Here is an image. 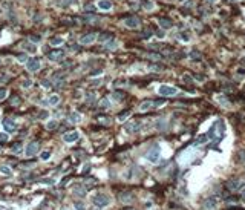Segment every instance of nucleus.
I'll use <instances>...</instances> for the list:
<instances>
[{
	"label": "nucleus",
	"mask_w": 245,
	"mask_h": 210,
	"mask_svg": "<svg viewBox=\"0 0 245 210\" xmlns=\"http://www.w3.org/2000/svg\"><path fill=\"white\" fill-rule=\"evenodd\" d=\"M92 201H93V204H95V206H98V207H104V206H107L109 202H110L109 196H106V195H103V193L95 195L93 198H92Z\"/></svg>",
	"instance_id": "obj_2"
},
{
	"label": "nucleus",
	"mask_w": 245,
	"mask_h": 210,
	"mask_svg": "<svg viewBox=\"0 0 245 210\" xmlns=\"http://www.w3.org/2000/svg\"><path fill=\"white\" fill-rule=\"evenodd\" d=\"M109 106H110V104H109V101H107L106 98H104L103 101H101V107H104V109H107V107H109Z\"/></svg>",
	"instance_id": "obj_44"
},
{
	"label": "nucleus",
	"mask_w": 245,
	"mask_h": 210,
	"mask_svg": "<svg viewBox=\"0 0 245 210\" xmlns=\"http://www.w3.org/2000/svg\"><path fill=\"white\" fill-rule=\"evenodd\" d=\"M139 127H141V123H139V121H129V123H126L124 129H126V132H129V133H135V132L139 131Z\"/></svg>",
	"instance_id": "obj_8"
},
{
	"label": "nucleus",
	"mask_w": 245,
	"mask_h": 210,
	"mask_svg": "<svg viewBox=\"0 0 245 210\" xmlns=\"http://www.w3.org/2000/svg\"><path fill=\"white\" fill-rule=\"evenodd\" d=\"M61 22L66 23L67 26H77L78 20H77V18H72V17H63V20H61Z\"/></svg>",
	"instance_id": "obj_19"
},
{
	"label": "nucleus",
	"mask_w": 245,
	"mask_h": 210,
	"mask_svg": "<svg viewBox=\"0 0 245 210\" xmlns=\"http://www.w3.org/2000/svg\"><path fill=\"white\" fill-rule=\"evenodd\" d=\"M77 0H61V6H67V5H72V3H75Z\"/></svg>",
	"instance_id": "obj_38"
},
{
	"label": "nucleus",
	"mask_w": 245,
	"mask_h": 210,
	"mask_svg": "<svg viewBox=\"0 0 245 210\" xmlns=\"http://www.w3.org/2000/svg\"><path fill=\"white\" fill-rule=\"evenodd\" d=\"M95 40H97V34L87 32V34H83V35L80 37V45H92Z\"/></svg>",
	"instance_id": "obj_4"
},
{
	"label": "nucleus",
	"mask_w": 245,
	"mask_h": 210,
	"mask_svg": "<svg viewBox=\"0 0 245 210\" xmlns=\"http://www.w3.org/2000/svg\"><path fill=\"white\" fill-rule=\"evenodd\" d=\"M141 5H142V8L147 9V11H152L155 8V3L152 2V0H139Z\"/></svg>",
	"instance_id": "obj_17"
},
{
	"label": "nucleus",
	"mask_w": 245,
	"mask_h": 210,
	"mask_svg": "<svg viewBox=\"0 0 245 210\" xmlns=\"http://www.w3.org/2000/svg\"><path fill=\"white\" fill-rule=\"evenodd\" d=\"M49 43H51V46H58V45H63L64 40H63V37H52L49 40Z\"/></svg>",
	"instance_id": "obj_21"
},
{
	"label": "nucleus",
	"mask_w": 245,
	"mask_h": 210,
	"mask_svg": "<svg viewBox=\"0 0 245 210\" xmlns=\"http://www.w3.org/2000/svg\"><path fill=\"white\" fill-rule=\"evenodd\" d=\"M219 101L222 104H228V100H225V97H219Z\"/></svg>",
	"instance_id": "obj_51"
},
{
	"label": "nucleus",
	"mask_w": 245,
	"mask_h": 210,
	"mask_svg": "<svg viewBox=\"0 0 245 210\" xmlns=\"http://www.w3.org/2000/svg\"><path fill=\"white\" fill-rule=\"evenodd\" d=\"M3 98H6V89L0 87V100H3Z\"/></svg>",
	"instance_id": "obj_41"
},
{
	"label": "nucleus",
	"mask_w": 245,
	"mask_h": 210,
	"mask_svg": "<svg viewBox=\"0 0 245 210\" xmlns=\"http://www.w3.org/2000/svg\"><path fill=\"white\" fill-rule=\"evenodd\" d=\"M97 6H98L100 9H103V11H109V9L112 8V2H110V0H98Z\"/></svg>",
	"instance_id": "obj_14"
},
{
	"label": "nucleus",
	"mask_w": 245,
	"mask_h": 210,
	"mask_svg": "<svg viewBox=\"0 0 245 210\" xmlns=\"http://www.w3.org/2000/svg\"><path fill=\"white\" fill-rule=\"evenodd\" d=\"M0 141H3V143H5V141H8V135H6V133H0Z\"/></svg>",
	"instance_id": "obj_49"
},
{
	"label": "nucleus",
	"mask_w": 245,
	"mask_h": 210,
	"mask_svg": "<svg viewBox=\"0 0 245 210\" xmlns=\"http://www.w3.org/2000/svg\"><path fill=\"white\" fill-rule=\"evenodd\" d=\"M155 126H156V129H158V131H162V129L166 127V121H164V120H158Z\"/></svg>",
	"instance_id": "obj_33"
},
{
	"label": "nucleus",
	"mask_w": 245,
	"mask_h": 210,
	"mask_svg": "<svg viewBox=\"0 0 245 210\" xmlns=\"http://www.w3.org/2000/svg\"><path fill=\"white\" fill-rule=\"evenodd\" d=\"M40 118H42V120L47 118V112H42V114H40Z\"/></svg>",
	"instance_id": "obj_53"
},
{
	"label": "nucleus",
	"mask_w": 245,
	"mask_h": 210,
	"mask_svg": "<svg viewBox=\"0 0 245 210\" xmlns=\"http://www.w3.org/2000/svg\"><path fill=\"white\" fill-rule=\"evenodd\" d=\"M112 37H113L112 32H101L100 35L97 37V40H98V42H101V43H107Z\"/></svg>",
	"instance_id": "obj_15"
},
{
	"label": "nucleus",
	"mask_w": 245,
	"mask_h": 210,
	"mask_svg": "<svg viewBox=\"0 0 245 210\" xmlns=\"http://www.w3.org/2000/svg\"><path fill=\"white\" fill-rule=\"evenodd\" d=\"M178 2H186V0H178Z\"/></svg>",
	"instance_id": "obj_56"
},
{
	"label": "nucleus",
	"mask_w": 245,
	"mask_h": 210,
	"mask_svg": "<svg viewBox=\"0 0 245 210\" xmlns=\"http://www.w3.org/2000/svg\"><path fill=\"white\" fill-rule=\"evenodd\" d=\"M58 127V123L55 120H52V121H49V123L46 124V129H49V131H54V129H57Z\"/></svg>",
	"instance_id": "obj_29"
},
{
	"label": "nucleus",
	"mask_w": 245,
	"mask_h": 210,
	"mask_svg": "<svg viewBox=\"0 0 245 210\" xmlns=\"http://www.w3.org/2000/svg\"><path fill=\"white\" fill-rule=\"evenodd\" d=\"M190 57H192L193 60H199L201 58V52L198 49H193V51H190Z\"/></svg>",
	"instance_id": "obj_31"
},
{
	"label": "nucleus",
	"mask_w": 245,
	"mask_h": 210,
	"mask_svg": "<svg viewBox=\"0 0 245 210\" xmlns=\"http://www.w3.org/2000/svg\"><path fill=\"white\" fill-rule=\"evenodd\" d=\"M75 209L77 210H84V206L81 204V202H75Z\"/></svg>",
	"instance_id": "obj_50"
},
{
	"label": "nucleus",
	"mask_w": 245,
	"mask_h": 210,
	"mask_svg": "<svg viewBox=\"0 0 245 210\" xmlns=\"http://www.w3.org/2000/svg\"><path fill=\"white\" fill-rule=\"evenodd\" d=\"M159 94H161V95H164V97H172V95H176V94H178V91H176V87L162 84V86L159 87Z\"/></svg>",
	"instance_id": "obj_5"
},
{
	"label": "nucleus",
	"mask_w": 245,
	"mask_h": 210,
	"mask_svg": "<svg viewBox=\"0 0 245 210\" xmlns=\"http://www.w3.org/2000/svg\"><path fill=\"white\" fill-rule=\"evenodd\" d=\"M58 101H60V97H58V95H51L49 100H47V103L52 104V106H55V104H58Z\"/></svg>",
	"instance_id": "obj_27"
},
{
	"label": "nucleus",
	"mask_w": 245,
	"mask_h": 210,
	"mask_svg": "<svg viewBox=\"0 0 245 210\" xmlns=\"http://www.w3.org/2000/svg\"><path fill=\"white\" fill-rule=\"evenodd\" d=\"M11 103H12V104H18V103H20V98H18L17 95H14V97H12V100H11Z\"/></svg>",
	"instance_id": "obj_45"
},
{
	"label": "nucleus",
	"mask_w": 245,
	"mask_h": 210,
	"mask_svg": "<svg viewBox=\"0 0 245 210\" xmlns=\"http://www.w3.org/2000/svg\"><path fill=\"white\" fill-rule=\"evenodd\" d=\"M2 126H3V129H5L6 132H14V131L17 129V124H16L11 118H3Z\"/></svg>",
	"instance_id": "obj_9"
},
{
	"label": "nucleus",
	"mask_w": 245,
	"mask_h": 210,
	"mask_svg": "<svg viewBox=\"0 0 245 210\" xmlns=\"http://www.w3.org/2000/svg\"><path fill=\"white\" fill-rule=\"evenodd\" d=\"M155 35L158 38H164V29L162 31H155Z\"/></svg>",
	"instance_id": "obj_42"
},
{
	"label": "nucleus",
	"mask_w": 245,
	"mask_h": 210,
	"mask_svg": "<svg viewBox=\"0 0 245 210\" xmlns=\"http://www.w3.org/2000/svg\"><path fill=\"white\" fill-rule=\"evenodd\" d=\"M112 48H117V42H115L113 38H110V40L106 43V49H112Z\"/></svg>",
	"instance_id": "obj_34"
},
{
	"label": "nucleus",
	"mask_w": 245,
	"mask_h": 210,
	"mask_svg": "<svg viewBox=\"0 0 245 210\" xmlns=\"http://www.w3.org/2000/svg\"><path fill=\"white\" fill-rule=\"evenodd\" d=\"M18 60H20V62H28V57H26L25 54H20V55H18Z\"/></svg>",
	"instance_id": "obj_47"
},
{
	"label": "nucleus",
	"mask_w": 245,
	"mask_h": 210,
	"mask_svg": "<svg viewBox=\"0 0 245 210\" xmlns=\"http://www.w3.org/2000/svg\"><path fill=\"white\" fill-rule=\"evenodd\" d=\"M0 172H2V175H6V177H11V173H12L8 166H2L0 167Z\"/></svg>",
	"instance_id": "obj_30"
},
{
	"label": "nucleus",
	"mask_w": 245,
	"mask_h": 210,
	"mask_svg": "<svg viewBox=\"0 0 245 210\" xmlns=\"http://www.w3.org/2000/svg\"><path fill=\"white\" fill-rule=\"evenodd\" d=\"M32 166H35V162H34V161H29V162H22V164H20V167H32Z\"/></svg>",
	"instance_id": "obj_39"
},
{
	"label": "nucleus",
	"mask_w": 245,
	"mask_h": 210,
	"mask_svg": "<svg viewBox=\"0 0 245 210\" xmlns=\"http://www.w3.org/2000/svg\"><path fill=\"white\" fill-rule=\"evenodd\" d=\"M159 155H161V149H159L158 144H156V146H153L150 150H149L147 160L150 161V162H158V161H159Z\"/></svg>",
	"instance_id": "obj_1"
},
{
	"label": "nucleus",
	"mask_w": 245,
	"mask_h": 210,
	"mask_svg": "<svg viewBox=\"0 0 245 210\" xmlns=\"http://www.w3.org/2000/svg\"><path fill=\"white\" fill-rule=\"evenodd\" d=\"M80 138V133L77 131H71V132H67L63 135V140L66 141V143H74V141H77Z\"/></svg>",
	"instance_id": "obj_11"
},
{
	"label": "nucleus",
	"mask_w": 245,
	"mask_h": 210,
	"mask_svg": "<svg viewBox=\"0 0 245 210\" xmlns=\"http://www.w3.org/2000/svg\"><path fill=\"white\" fill-rule=\"evenodd\" d=\"M95 97H97V95H95V92H87L86 94V100H87V103H95Z\"/></svg>",
	"instance_id": "obj_28"
},
{
	"label": "nucleus",
	"mask_w": 245,
	"mask_h": 210,
	"mask_svg": "<svg viewBox=\"0 0 245 210\" xmlns=\"http://www.w3.org/2000/svg\"><path fill=\"white\" fill-rule=\"evenodd\" d=\"M153 106V101H144V103L139 104V111H149Z\"/></svg>",
	"instance_id": "obj_26"
},
{
	"label": "nucleus",
	"mask_w": 245,
	"mask_h": 210,
	"mask_svg": "<svg viewBox=\"0 0 245 210\" xmlns=\"http://www.w3.org/2000/svg\"><path fill=\"white\" fill-rule=\"evenodd\" d=\"M210 2H215V0H210Z\"/></svg>",
	"instance_id": "obj_57"
},
{
	"label": "nucleus",
	"mask_w": 245,
	"mask_h": 210,
	"mask_svg": "<svg viewBox=\"0 0 245 210\" xmlns=\"http://www.w3.org/2000/svg\"><path fill=\"white\" fill-rule=\"evenodd\" d=\"M178 38L187 43V42H190V34L186 32V31H181V32H178Z\"/></svg>",
	"instance_id": "obj_22"
},
{
	"label": "nucleus",
	"mask_w": 245,
	"mask_h": 210,
	"mask_svg": "<svg viewBox=\"0 0 245 210\" xmlns=\"http://www.w3.org/2000/svg\"><path fill=\"white\" fill-rule=\"evenodd\" d=\"M86 11H91V12H93V6H92V5H86Z\"/></svg>",
	"instance_id": "obj_52"
},
{
	"label": "nucleus",
	"mask_w": 245,
	"mask_h": 210,
	"mask_svg": "<svg viewBox=\"0 0 245 210\" xmlns=\"http://www.w3.org/2000/svg\"><path fill=\"white\" fill-rule=\"evenodd\" d=\"M75 195H78V196H83L84 195V189H81V187H78V189H75Z\"/></svg>",
	"instance_id": "obj_40"
},
{
	"label": "nucleus",
	"mask_w": 245,
	"mask_h": 210,
	"mask_svg": "<svg viewBox=\"0 0 245 210\" xmlns=\"http://www.w3.org/2000/svg\"><path fill=\"white\" fill-rule=\"evenodd\" d=\"M97 120L100 121V123H103V124H110V123H112L110 117H106V115H98Z\"/></svg>",
	"instance_id": "obj_23"
},
{
	"label": "nucleus",
	"mask_w": 245,
	"mask_h": 210,
	"mask_svg": "<svg viewBox=\"0 0 245 210\" xmlns=\"http://www.w3.org/2000/svg\"><path fill=\"white\" fill-rule=\"evenodd\" d=\"M63 57H64V51L63 49H55V51L47 54V58H49L51 62H60Z\"/></svg>",
	"instance_id": "obj_7"
},
{
	"label": "nucleus",
	"mask_w": 245,
	"mask_h": 210,
	"mask_svg": "<svg viewBox=\"0 0 245 210\" xmlns=\"http://www.w3.org/2000/svg\"><path fill=\"white\" fill-rule=\"evenodd\" d=\"M26 66H28V71L35 72V71L40 69V66H42V62H40V58H29L28 62H26Z\"/></svg>",
	"instance_id": "obj_6"
},
{
	"label": "nucleus",
	"mask_w": 245,
	"mask_h": 210,
	"mask_svg": "<svg viewBox=\"0 0 245 210\" xmlns=\"http://www.w3.org/2000/svg\"><path fill=\"white\" fill-rule=\"evenodd\" d=\"M11 150L14 152V153H20V152H22V144H20V143H14V144H12V147H11Z\"/></svg>",
	"instance_id": "obj_32"
},
{
	"label": "nucleus",
	"mask_w": 245,
	"mask_h": 210,
	"mask_svg": "<svg viewBox=\"0 0 245 210\" xmlns=\"http://www.w3.org/2000/svg\"><path fill=\"white\" fill-rule=\"evenodd\" d=\"M202 207H204V209H207V210L215 209V207H216V199H215V198H208V199H205V201L202 202Z\"/></svg>",
	"instance_id": "obj_16"
},
{
	"label": "nucleus",
	"mask_w": 245,
	"mask_h": 210,
	"mask_svg": "<svg viewBox=\"0 0 245 210\" xmlns=\"http://www.w3.org/2000/svg\"><path fill=\"white\" fill-rule=\"evenodd\" d=\"M49 157H51V152L49 150H45V152L40 153V158H42V160H47Z\"/></svg>",
	"instance_id": "obj_37"
},
{
	"label": "nucleus",
	"mask_w": 245,
	"mask_h": 210,
	"mask_svg": "<svg viewBox=\"0 0 245 210\" xmlns=\"http://www.w3.org/2000/svg\"><path fill=\"white\" fill-rule=\"evenodd\" d=\"M158 23H159V26L162 29H170L173 26V22H172V18H169V17H159L158 18Z\"/></svg>",
	"instance_id": "obj_13"
},
{
	"label": "nucleus",
	"mask_w": 245,
	"mask_h": 210,
	"mask_svg": "<svg viewBox=\"0 0 245 210\" xmlns=\"http://www.w3.org/2000/svg\"><path fill=\"white\" fill-rule=\"evenodd\" d=\"M129 115H130V111H124V112H121V114L118 115V118L122 121V120H126V118L129 117Z\"/></svg>",
	"instance_id": "obj_35"
},
{
	"label": "nucleus",
	"mask_w": 245,
	"mask_h": 210,
	"mask_svg": "<svg viewBox=\"0 0 245 210\" xmlns=\"http://www.w3.org/2000/svg\"><path fill=\"white\" fill-rule=\"evenodd\" d=\"M61 65H63V66H66V67H67V66H71L72 63H71V60H66V63L63 62V63H61Z\"/></svg>",
	"instance_id": "obj_54"
},
{
	"label": "nucleus",
	"mask_w": 245,
	"mask_h": 210,
	"mask_svg": "<svg viewBox=\"0 0 245 210\" xmlns=\"http://www.w3.org/2000/svg\"><path fill=\"white\" fill-rule=\"evenodd\" d=\"M118 198H120V201H122V202H130V201H133L132 193H121Z\"/></svg>",
	"instance_id": "obj_20"
},
{
	"label": "nucleus",
	"mask_w": 245,
	"mask_h": 210,
	"mask_svg": "<svg viewBox=\"0 0 245 210\" xmlns=\"http://www.w3.org/2000/svg\"><path fill=\"white\" fill-rule=\"evenodd\" d=\"M242 198H244V201H245V189L242 190Z\"/></svg>",
	"instance_id": "obj_55"
},
{
	"label": "nucleus",
	"mask_w": 245,
	"mask_h": 210,
	"mask_svg": "<svg viewBox=\"0 0 245 210\" xmlns=\"http://www.w3.org/2000/svg\"><path fill=\"white\" fill-rule=\"evenodd\" d=\"M31 84H32V81H31L29 78H28V80H25L23 83H22V86H23V87H29Z\"/></svg>",
	"instance_id": "obj_43"
},
{
	"label": "nucleus",
	"mask_w": 245,
	"mask_h": 210,
	"mask_svg": "<svg viewBox=\"0 0 245 210\" xmlns=\"http://www.w3.org/2000/svg\"><path fill=\"white\" fill-rule=\"evenodd\" d=\"M242 186H244V182H241L239 179H230V181L227 182V189H228V190H231V192L241 190Z\"/></svg>",
	"instance_id": "obj_10"
},
{
	"label": "nucleus",
	"mask_w": 245,
	"mask_h": 210,
	"mask_svg": "<svg viewBox=\"0 0 245 210\" xmlns=\"http://www.w3.org/2000/svg\"><path fill=\"white\" fill-rule=\"evenodd\" d=\"M80 120H81V115L77 114V112H72V114L69 115V121H71V123H78Z\"/></svg>",
	"instance_id": "obj_25"
},
{
	"label": "nucleus",
	"mask_w": 245,
	"mask_h": 210,
	"mask_svg": "<svg viewBox=\"0 0 245 210\" xmlns=\"http://www.w3.org/2000/svg\"><path fill=\"white\" fill-rule=\"evenodd\" d=\"M22 46H23V49H25V51H28V52H31V54H34V52H35V46H34L32 43H28V42H25V43H23Z\"/></svg>",
	"instance_id": "obj_24"
},
{
	"label": "nucleus",
	"mask_w": 245,
	"mask_h": 210,
	"mask_svg": "<svg viewBox=\"0 0 245 210\" xmlns=\"http://www.w3.org/2000/svg\"><path fill=\"white\" fill-rule=\"evenodd\" d=\"M40 150V144H38V141H31V143L26 146L25 149V153H26V157H34L37 152Z\"/></svg>",
	"instance_id": "obj_3"
},
{
	"label": "nucleus",
	"mask_w": 245,
	"mask_h": 210,
	"mask_svg": "<svg viewBox=\"0 0 245 210\" xmlns=\"http://www.w3.org/2000/svg\"><path fill=\"white\" fill-rule=\"evenodd\" d=\"M69 49L71 51H78L80 49V45H69Z\"/></svg>",
	"instance_id": "obj_48"
},
{
	"label": "nucleus",
	"mask_w": 245,
	"mask_h": 210,
	"mask_svg": "<svg viewBox=\"0 0 245 210\" xmlns=\"http://www.w3.org/2000/svg\"><path fill=\"white\" fill-rule=\"evenodd\" d=\"M112 97H113V100H115V101H122V100L126 98V94L122 92V91H113Z\"/></svg>",
	"instance_id": "obj_18"
},
{
	"label": "nucleus",
	"mask_w": 245,
	"mask_h": 210,
	"mask_svg": "<svg viewBox=\"0 0 245 210\" xmlns=\"http://www.w3.org/2000/svg\"><path fill=\"white\" fill-rule=\"evenodd\" d=\"M29 40H31L32 43H38V42H42V37H40V35H31Z\"/></svg>",
	"instance_id": "obj_36"
},
{
	"label": "nucleus",
	"mask_w": 245,
	"mask_h": 210,
	"mask_svg": "<svg viewBox=\"0 0 245 210\" xmlns=\"http://www.w3.org/2000/svg\"><path fill=\"white\" fill-rule=\"evenodd\" d=\"M124 25L127 26V28H138L139 26V18L138 17H135V16H132V17H127L126 20H124Z\"/></svg>",
	"instance_id": "obj_12"
},
{
	"label": "nucleus",
	"mask_w": 245,
	"mask_h": 210,
	"mask_svg": "<svg viewBox=\"0 0 245 210\" xmlns=\"http://www.w3.org/2000/svg\"><path fill=\"white\" fill-rule=\"evenodd\" d=\"M237 155H239V158H242L241 161L245 162V150H239V153H237Z\"/></svg>",
	"instance_id": "obj_46"
}]
</instances>
